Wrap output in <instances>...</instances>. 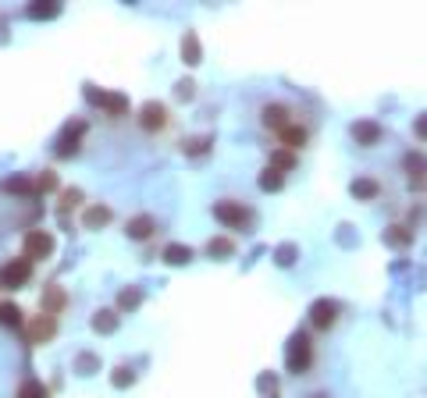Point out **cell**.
Here are the masks:
<instances>
[{"instance_id": "5", "label": "cell", "mask_w": 427, "mask_h": 398, "mask_svg": "<svg viewBox=\"0 0 427 398\" xmlns=\"http://www.w3.org/2000/svg\"><path fill=\"white\" fill-rule=\"evenodd\" d=\"M214 217H218L221 224H228V228H242L246 224V210H242V203L221 199V203H214Z\"/></svg>"}, {"instance_id": "28", "label": "cell", "mask_w": 427, "mask_h": 398, "mask_svg": "<svg viewBox=\"0 0 427 398\" xmlns=\"http://www.w3.org/2000/svg\"><path fill=\"white\" fill-rule=\"evenodd\" d=\"M114 384H118V388H125V384H132V374H129V370H118V377H114Z\"/></svg>"}, {"instance_id": "26", "label": "cell", "mask_w": 427, "mask_h": 398, "mask_svg": "<svg viewBox=\"0 0 427 398\" xmlns=\"http://www.w3.org/2000/svg\"><path fill=\"white\" fill-rule=\"evenodd\" d=\"M121 306H125V310H132V306H139V292H121Z\"/></svg>"}, {"instance_id": "23", "label": "cell", "mask_w": 427, "mask_h": 398, "mask_svg": "<svg viewBox=\"0 0 427 398\" xmlns=\"http://www.w3.org/2000/svg\"><path fill=\"white\" fill-rule=\"evenodd\" d=\"M388 242H392V246H406V242H410L406 228H388Z\"/></svg>"}, {"instance_id": "29", "label": "cell", "mask_w": 427, "mask_h": 398, "mask_svg": "<svg viewBox=\"0 0 427 398\" xmlns=\"http://www.w3.org/2000/svg\"><path fill=\"white\" fill-rule=\"evenodd\" d=\"M79 199H82V192H79V189L65 192V206H79Z\"/></svg>"}, {"instance_id": "27", "label": "cell", "mask_w": 427, "mask_h": 398, "mask_svg": "<svg viewBox=\"0 0 427 398\" xmlns=\"http://www.w3.org/2000/svg\"><path fill=\"white\" fill-rule=\"evenodd\" d=\"M61 8L57 4H50V8H33V11H29V15H33V18H50V15H57Z\"/></svg>"}, {"instance_id": "6", "label": "cell", "mask_w": 427, "mask_h": 398, "mask_svg": "<svg viewBox=\"0 0 427 398\" xmlns=\"http://www.w3.org/2000/svg\"><path fill=\"white\" fill-rule=\"evenodd\" d=\"M54 331H57V320H54L50 313H40L33 324H29V338L40 345V342H50V338H54Z\"/></svg>"}, {"instance_id": "4", "label": "cell", "mask_w": 427, "mask_h": 398, "mask_svg": "<svg viewBox=\"0 0 427 398\" xmlns=\"http://www.w3.org/2000/svg\"><path fill=\"white\" fill-rule=\"evenodd\" d=\"M54 253V238L47 231H29L25 235V260H47Z\"/></svg>"}, {"instance_id": "22", "label": "cell", "mask_w": 427, "mask_h": 398, "mask_svg": "<svg viewBox=\"0 0 427 398\" xmlns=\"http://www.w3.org/2000/svg\"><path fill=\"white\" fill-rule=\"evenodd\" d=\"M210 256H228L232 253V242H225V238H218V242H210Z\"/></svg>"}, {"instance_id": "9", "label": "cell", "mask_w": 427, "mask_h": 398, "mask_svg": "<svg viewBox=\"0 0 427 398\" xmlns=\"http://www.w3.org/2000/svg\"><path fill=\"white\" fill-rule=\"evenodd\" d=\"M264 125L274 128V132H282L285 125H292V121H289V110H285L282 103H267V107H264Z\"/></svg>"}, {"instance_id": "14", "label": "cell", "mask_w": 427, "mask_h": 398, "mask_svg": "<svg viewBox=\"0 0 427 398\" xmlns=\"http://www.w3.org/2000/svg\"><path fill=\"white\" fill-rule=\"evenodd\" d=\"M22 310H18V306L15 302H4V306H0V324H4V327H22Z\"/></svg>"}, {"instance_id": "20", "label": "cell", "mask_w": 427, "mask_h": 398, "mask_svg": "<svg viewBox=\"0 0 427 398\" xmlns=\"http://www.w3.org/2000/svg\"><path fill=\"white\" fill-rule=\"evenodd\" d=\"M18 398H47V388L40 381H25L22 391H18Z\"/></svg>"}, {"instance_id": "3", "label": "cell", "mask_w": 427, "mask_h": 398, "mask_svg": "<svg viewBox=\"0 0 427 398\" xmlns=\"http://www.w3.org/2000/svg\"><path fill=\"white\" fill-rule=\"evenodd\" d=\"M139 125L146 128V132H161V128H168V107L164 103H143V110H139Z\"/></svg>"}, {"instance_id": "30", "label": "cell", "mask_w": 427, "mask_h": 398, "mask_svg": "<svg viewBox=\"0 0 427 398\" xmlns=\"http://www.w3.org/2000/svg\"><path fill=\"white\" fill-rule=\"evenodd\" d=\"M417 135L427 139V114H420V121H417Z\"/></svg>"}, {"instance_id": "21", "label": "cell", "mask_w": 427, "mask_h": 398, "mask_svg": "<svg viewBox=\"0 0 427 398\" xmlns=\"http://www.w3.org/2000/svg\"><path fill=\"white\" fill-rule=\"evenodd\" d=\"M93 327H97V331H114V327H118V317H114L111 310H100L97 320H93Z\"/></svg>"}, {"instance_id": "12", "label": "cell", "mask_w": 427, "mask_h": 398, "mask_svg": "<svg viewBox=\"0 0 427 398\" xmlns=\"http://www.w3.org/2000/svg\"><path fill=\"white\" fill-rule=\"evenodd\" d=\"M353 135H356L360 146H374L381 139V128L374 125V121H360V125H353Z\"/></svg>"}, {"instance_id": "2", "label": "cell", "mask_w": 427, "mask_h": 398, "mask_svg": "<svg viewBox=\"0 0 427 398\" xmlns=\"http://www.w3.org/2000/svg\"><path fill=\"white\" fill-rule=\"evenodd\" d=\"M29 278H33V260H11L4 270H0V285L4 288H22Z\"/></svg>"}, {"instance_id": "1", "label": "cell", "mask_w": 427, "mask_h": 398, "mask_svg": "<svg viewBox=\"0 0 427 398\" xmlns=\"http://www.w3.org/2000/svg\"><path fill=\"white\" fill-rule=\"evenodd\" d=\"M314 359V345L307 334H292L289 338V352H285V366H289V374H303L310 366Z\"/></svg>"}, {"instance_id": "7", "label": "cell", "mask_w": 427, "mask_h": 398, "mask_svg": "<svg viewBox=\"0 0 427 398\" xmlns=\"http://www.w3.org/2000/svg\"><path fill=\"white\" fill-rule=\"evenodd\" d=\"M335 317H339V306H335V302H328V299L314 302V310H310V320H314V327L328 331V327L335 324Z\"/></svg>"}, {"instance_id": "17", "label": "cell", "mask_w": 427, "mask_h": 398, "mask_svg": "<svg viewBox=\"0 0 427 398\" xmlns=\"http://www.w3.org/2000/svg\"><path fill=\"white\" fill-rule=\"evenodd\" d=\"M164 260L175 263V267H178V263H189V260H193V249H189V246H168V249H164Z\"/></svg>"}, {"instance_id": "8", "label": "cell", "mask_w": 427, "mask_h": 398, "mask_svg": "<svg viewBox=\"0 0 427 398\" xmlns=\"http://www.w3.org/2000/svg\"><path fill=\"white\" fill-rule=\"evenodd\" d=\"M278 135H282V146H285L289 153H292V149H303V146H307V139H310V135H307V128L296 125V121H292V125H285Z\"/></svg>"}, {"instance_id": "16", "label": "cell", "mask_w": 427, "mask_h": 398, "mask_svg": "<svg viewBox=\"0 0 427 398\" xmlns=\"http://www.w3.org/2000/svg\"><path fill=\"white\" fill-rule=\"evenodd\" d=\"M406 171H410L413 181H424V178H427V160L417 157V153H410V157H406Z\"/></svg>"}, {"instance_id": "10", "label": "cell", "mask_w": 427, "mask_h": 398, "mask_svg": "<svg viewBox=\"0 0 427 398\" xmlns=\"http://www.w3.org/2000/svg\"><path fill=\"white\" fill-rule=\"evenodd\" d=\"M154 231H157V224H154V217H146V213L129 221V238H136V242H146Z\"/></svg>"}, {"instance_id": "11", "label": "cell", "mask_w": 427, "mask_h": 398, "mask_svg": "<svg viewBox=\"0 0 427 398\" xmlns=\"http://www.w3.org/2000/svg\"><path fill=\"white\" fill-rule=\"evenodd\" d=\"M65 302H68V295H65V288H57V285H50L47 292H43V313H57V310H65Z\"/></svg>"}, {"instance_id": "18", "label": "cell", "mask_w": 427, "mask_h": 398, "mask_svg": "<svg viewBox=\"0 0 427 398\" xmlns=\"http://www.w3.org/2000/svg\"><path fill=\"white\" fill-rule=\"evenodd\" d=\"M353 196H356V199H374V196H378V181H371V178L353 181Z\"/></svg>"}, {"instance_id": "19", "label": "cell", "mask_w": 427, "mask_h": 398, "mask_svg": "<svg viewBox=\"0 0 427 398\" xmlns=\"http://www.w3.org/2000/svg\"><path fill=\"white\" fill-rule=\"evenodd\" d=\"M271 167L274 171H292L296 167V157H292L289 149H278V153H274V160H271Z\"/></svg>"}, {"instance_id": "24", "label": "cell", "mask_w": 427, "mask_h": 398, "mask_svg": "<svg viewBox=\"0 0 427 398\" xmlns=\"http://www.w3.org/2000/svg\"><path fill=\"white\" fill-rule=\"evenodd\" d=\"M54 185H57V178H54V174H50V171H43V174H40V178H36V189H40V192H50V189H54Z\"/></svg>"}, {"instance_id": "13", "label": "cell", "mask_w": 427, "mask_h": 398, "mask_svg": "<svg viewBox=\"0 0 427 398\" xmlns=\"http://www.w3.org/2000/svg\"><path fill=\"white\" fill-rule=\"evenodd\" d=\"M82 221H86V228H104V224L111 221V210H107V206H89Z\"/></svg>"}, {"instance_id": "15", "label": "cell", "mask_w": 427, "mask_h": 398, "mask_svg": "<svg viewBox=\"0 0 427 398\" xmlns=\"http://www.w3.org/2000/svg\"><path fill=\"white\" fill-rule=\"evenodd\" d=\"M282 181H285V178H282V171L267 167V171L260 174V189H264V192H278V189H282Z\"/></svg>"}, {"instance_id": "25", "label": "cell", "mask_w": 427, "mask_h": 398, "mask_svg": "<svg viewBox=\"0 0 427 398\" xmlns=\"http://www.w3.org/2000/svg\"><path fill=\"white\" fill-rule=\"evenodd\" d=\"M207 146H210V139L203 135V139H193V142L186 146V153H193V157H200V153H207Z\"/></svg>"}]
</instances>
